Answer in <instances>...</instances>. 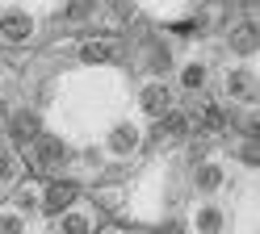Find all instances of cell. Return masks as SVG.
Wrapping results in <instances>:
<instances>
[{
  "mask_svg": "<svg viewBox=\"0 0 260 234\" xmlns=\"http://www.w3.org/2000/svg\"><path fill=\"white\" fill-rule=\"evenodd\" d=\"M63 159H68V146H63L59 138H38V142H34V163L42 167V172L59 167Z\"/></svg>",
  "mask_w": 260,
  "mask_h": 234,
  "instance_id": "obj_1",
  "label": "cell"
},
{
  "mask_svg": "<svg viewBox=\"0 0 260 234\" xmlns=\"http://www.w3.org/2000/svg\"><path fill=\"white\" fill-rule=\"evenodd\" d=\"M181 134H189V113H164L159 117V126L151 130V142H168V138H181Z\"/></svg>",
  "mask_w": 260,
  "mask_h": 234,
  "instance_id": "obj_2",
  "label": "cell"
},
{
  "mask_svg": "<svg viewBox=\"0 0 260 234\" xmlns=\"http://www.w3.org/2000/svg\"><path fill=\"white\" fill-rule=\"evenodd\" d=\"M72 201H76V184H72V180H59V184H51V188H46L42 205H46V213H63Z\"/></svg>",
  "mask_w": 260,
  "mask_h": 234,
  "instance_id": "obj_3",
  "label": "cell"
},
{
  "mask_svg": "<svg viewBox=\"0 0 260 234\" xmlns=\"http://www.w3.org/2000/svg\"><path fill=\"white\" fill-rule=\"evenodd\" d=\"M0 29H5V38H13V42H21V38H29V29H34V21H29V13H5V21H0Z\"/></svg>",
  "mask_w": 260,
  "mask_h": 234,
  "instance_id": "obj_4",
  "label": "cell"
},
{
  "mask_svg": "<svg viewBox=\"0 0 260 234\" xmlns=\"http://www.w3.org/2000/svg\"><path fill=\"white\" fill-rule=\"evenodd\" d=\"M80 59H84V63H109V59H113V42L92 38V42L80 46Z\"/></svg>",
  "mask_w": 260,
  "mask_h": 234,
  "instance_id": "obj_5",
  "label": "cell"
},
{
  "mask_svg": "<svg viewBox=\"0 0 260 234\" xmlns=\"http://www.w3.org/2000/svg\"><path fill=\"white\" fill-rule=\"evenodd\" d=\"M143 109H147L151 117H164V113H168V88H159V84H151V88L143 92Z\"/></svg>",
  "mask_w": 260,
  "mask_h": 234,
  "instance_id": "obj_6",
  "label": "cell"
},
{
  "mask_svg": "<svg viewBox=\"0 0 260 234\" xmlns=\"http://www.w3.org/2000/svg\"><path fill=\"white\" fill-rule=\"evenodd\" d=\"M9 130H13V138H17V142H29V138H38V117L34 113H17Z\"/></svg>",
  "mask_w": 260,
  "mask_h": 234,
  "instance_id": "obj_7",
  "label": "cell"
},
{
  "mask_svg": "<svg viewBox=\"0 0 260 234\" xmlns=\"http://www.w3.org/2000/svg\"><path fill=\"white\" fill-rule=\"evenodd\" d=\"M231 42H235V50H252V46H256V21H243V25L235 29Z\"/></svg>",
  "mask_w": 260,
  "mask_h": 234,
  "instance_id": "obj_8",
  "label": "cell"
},
{
  "mask_svg": "<svg viewBox=\"0 0 260 234\" xmlns=\"http://www.w3.org/2000/svg\"><path fill=\"white\" fill-rule=\"evenodd\" d=\"M218 184H222V167L218 163H206L198 172V188H218Z\"/></svg>",
  "mask_w": 260,
  "mask_h": 234,
  "instance_id": "obj_9",
  "label": "cell"
},
{
  "mask_svg": "<svg viewBox=\"0 0 260 234\" xmlns=\"http://www.w3.org/2000/svg\"><path fill=\"white\" fill-rule=\"evenodd\" d=\"M63 234H92V222L80 217V213H68L63 217Z\"/></svg>",
  "mask_w": 260,
  "mask_h": 234,
  "instance_id": "obj_10",
  "label": "cell"
},
{
  "mask_svg": "<svg viewBox=\"0 0 260 234\" xmlns=\"http://www.w3.org/2000/svg\"><path fill=\"white\" fill-rule=\"evenodd\" d=\"M206 126H210V130H226V126H231V113L218 109V105H210V109H206Z\"/></svg>",
  "mask_w": 260,
  "mask_h": 234,
  "instance_id": "obj_11",
  "label": "cell"
},
{
  "mask_svg": "<svg viewBox=\"0 0 260 234\" xmlns=\"http://www.w3.org/2000/svg\"><path fill=\"white\" fill-rule=\"evenodd\" d=\"M113 150H130V146H135V130H130V126H122V130H113Z\"/></svg>",
  "mask_w": 260,
  "mask_h": 234,
  "instance_id": "obj_12",
  "label": "cell"
},
{
  "mask_svg": "<svg viewBox=\"0 0 260 234\" xmlns=\"http://www.w3.org/2000/svg\"><path fill=\"white\" fill-rule=\"evenodd\" d=\"M248 88H252V75H248V71H235V75H231V92H235V96H248Z\"/></svg>",
  "mask_w": 260,
  "mask_h": 234,
  "instance_id": "obj_13",
  "label": "cell"
},
{
  "mask_svg": "<svg viewBox=\"0 0 260 234\" xmlns=\"http://www.w3.org/2000/svg\"><path fill=\"white\" fill-rule=\"evenodd\" d=\"M202 80H206V67H185V88H202Z\"/></svg>",
  "mask_w": 260,
  "mask_h": 234,
  "instance_id": "obj_14",
  "label": "cell"
},
{
  "mask_svg": "<svg viewBox=\"0 0 260 234\" xmlns=\"http://www.w3.org/2000/svg\"><path fill=\"white\" fill-rule=\"evenodd\" d=\"M0 234H21V217L17 213H5V217H0Z\"/></svg>",
  "mask_w": 260,
  "mask_h": 234,
  "instance_id": "obj_15",
  "label": "cell"
},
{
  "mask_svg": "<svg viewBox=\"0 0 260 234\" xmlns=\"http://www.w3.org/2000/svg\"><path fill=\"white\" fill-rule=\"evenodd\" d=\"M13 176H17V159L5 155V159H0V180H13Z\"/></svg>",
  "mask_w": 260,
  "mask_h": 234,
  "instance_id": "obj_16",
  "label": "cell"
},
{
  "mask_svg": "<svg viewBox=\"0 0 260 234\" xmlns=\"http://www.w3.org/2000/svg\"><path fill=\"white\" fill-rule=\"evenodd\" d=\"M218 226H222V222H218V213H214V209H206V213H202V230H206V234H214Z\"/></svg>",
  "mask_w": 260,
  "mask_h": 234,
  "instance_id": "obj_17",
  "label": "cell"
},
{
  "mask_svg": "<svg viewBox=\"0 0 260 234\" xmlns=\"http://www.w3.org/2000/svg\"><path fill=\"white\" fill-rule=\"evenodd\" d=\"M239 159H243V163H252V167H256V138H252V142H243V146H239Z\"/></svg>",
  "mask_w": 260,
  "mask_h": 234,
  "instance_id": "obj_18",
  "label": "cell"
},
{
  "mask_svg": "<svg viewBox=\"0 0 260 234\" xmlns=\"http://www.w3.org/2000/svg\"><path fill=\"white\" fill-rule=\"evenodd\" d=\"M68 17H88V5H68Z\"/></svg>",
  "mask_w": 260,
  "mask_h": 234,
  "instance_id": "obj_19",
  "label": "cell"
},
{
  "mask_svg": "<svg viewBox=\"0 0 260 234\" xmlns=\"http://www.w3.org/2000/svg\"><path fill=\"white\" fill-rule=\"evenodd\" d=\"M0 113H5V105H0Z\"/></svg>",
  "mask_w": 260,
  "mask_h": 234,
  "instance_id": "obj_20",
  "label": "cell"
}]
</instances>
